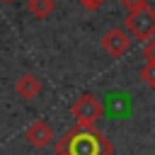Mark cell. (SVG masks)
<instances>
[{
	"label": "cell",
	"mask_w": 155,
	"mask_h": 155,
	"mask_svg": "<svg viewBox=\"0 0 155 155\" xmlns=\"http://www.w3.org/2000/svg\"><path fill=\"white\" fill-rule=\"evenodd\" d=\"M111 140L94 126H78L56 140V155H111Z\"/></svg>",
	"instance_id": "1"
},
{
	"label": "cell",
	"mask_w": 155,
	"mask_h": 155,
	"mask_svg": "<svg viewBox=\"0 0 155 155\" xmlns=\"http://www.w3.org/2000/svg\"><path fill=\"white\" fill-rule=\"evenodd\" d=\"M70 114L75 119L78 126H97V121L104 116V107L97 99V94L92 92H82L73 104H70Z\"/></svg>",
	"instance_id": "2"
},
{
	"label": "cell",
	"mask_w": 155,
	"mask_h": 155,
	"mask_svg": "<svg viewBox=\"0 0 155 155\" xmlns=\"http://www.w3.org/2000/svg\"><path fill=\"white\" fill-rule=\"evenodd\" d=\"M126 29L131 36H136L138 41H148L155 36V10L148 5L143 10L128 12L126 17Z\"/></svg>",
	"instance_id": "3"
},
{
	"label": "cell",
	"mask_w": 155,
	"mask_h": 155,
	"mask_svg": "<svg viewBox=\"0 0 155 155\" xmlns=\"http://www.w3.org/2000/svg\"><path fill=\"white\" fill-rule=\"evenodd\" d=\"M102 48L111 56V58H121L128 48H131V34L121 27H114L109 29L104 36H102Z\"/></svg>",
	"instance_id": "4"
},
{
	"label": "cell",
	"mask_w": 155,
	"mask_h": 155,
	"mask_svg": "<svg viewBox=\"0 0 155 155\" xmlns=\"http://www.w3.org/2000/svg\"><path fill=\"white\" fill-rule=\"evenodd\" d=\"M24 138H27V143H29L31 148H48V145L53 143L56 133H53V128H51V124H48L46 119H36V121H31V124L27 126Z\"/></svg>",
	"instance_id": "5"
},
{
	"label": "cell",
	"mask_w": 155,
	"mask_h": 155,
	"mask_svg": "<svg viewBox=\"0 0 155 155\" xmlns=\"http://www.w3.org/2000/svg\"><path fill=\"white\" fill-rule=\"evenodd\" d=\"M41 90H44V85H41L39 75H34V73H24V75H19L17 82H15V92H17L22 99H27V102L36 99V97L41 94Z\"/></svg>",
	"instance_id": "6"
},
{
	"label": "cell",
	"mask_w": 155,
	"mask_h": 155,
	"mask_svg": "<svg viewBox=\"0 0 155 155\" xmlns=\"http://www.w3.org/2000/svg\"><path fill=\"white\" fill-rule=\"evenodd\" d=\"M27 10H29L31 17H36V19H46V17L53 15V10H56V0H29V2H27Z\"/></svg>",
	"instance_id": "7"
},
{
	"label": "cell",
	"mask_w": 155,
	"mask_h": 155,
	"mask_svg": "<svg viewBox=\"0 0 155 155\" xmlns=\"http://www.w3.org/2000/svg\"><path fill=\"white\" fill-rule=\"evenodd\" d=\"M140 80H143L148 87H153V90H155V63H150V61H148V63L140 68Z\"/></svg>",
	"instance_id": "8"
},
{
	"label": "cell",
	"mask_w": 155,
	"mask_h": 155,
	"mask_svg": "<svg viewBox=\"0 0 155 155\" xmlns=\"http://www.w3.org/2000/svg\"><path fill=\"white\" fill-rule=\"evenodd\" d=\"M119 2H121V7H124L126 12H136V10L148 7V0H119Z\"/></svg>",
	"instance_id": "9"
},
{
	"label": "cell",
	"mask_w": 155,
	"mask_h": 155,
	"mask_svg": "<svg viewBox=\"0 0 155 155\" xmlns=\"http://www.w3.org/2000/svg\"><path fill=\"white\" fill-rule=\"evenodd\" d=\"M143 58L150 61V63H155V36L148 39V44H145V48H143Z\"/></svg>",
	"instance_id": "10"
},
{
	"label": "cell",
	"mask_w": 155,
	"mask_h": 155,
	"mask_svg": "<svg viewBox=\"0 0 155 155\" xmlns=\"http://www.w3.org/2000/svg\"><path fill=\"white\" fill-rule=\"evenodd\" d=\"M78 2H80L85 10H90V12H97V10L104 5V0H78Z\"/></svg>",
	"instance_id": "11"
},
{
	"label": "cell",
	"mask_w": 155,
	"mask_h": 155,
	"mask_svg": "<svg viewBox=\"0 0 155 155\" xmlns=\"http://www.w3.org/2000/svg\"><path fill=\"white\" fill-rule=\"evenodd\" d=\"M0 2H15V0H0Z\"/></svg>",
	"instance_id": "12"
}]
</instances>
